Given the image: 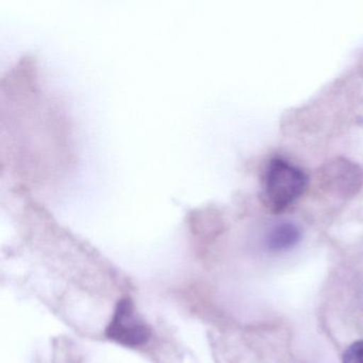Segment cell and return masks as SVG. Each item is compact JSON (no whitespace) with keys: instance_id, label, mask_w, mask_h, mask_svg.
Returning a JSON list of instances; mask_svg holds the SVG:
<instances>
[{"instance_id":"1","label":"cell","mask_w":363,"mask_h":363,"mask_svg":"<svg viewBox=\"0 0 363 363\" xmlns=\"http://www.w3.org/2000/svg\"><path fill=\"white\" fill-rule=\"evenodd\" d=\"M307 184L303 169L284 159H274L263 178V203L269 211L280 213L305 193Z\"/></svg>"},{"instance_id":"2","label":"cell","mask_w":363,"mask_h":363,"mask_svg":"<svg viewBox=\"0 0 363 363\" xmlns=\"http://www.w3.org/2000/svg\"><path fill=\"white\" fill-rule=\"evenodd\" d=\"M106 335L120 345L138 347L148 341L150 328L135 311L133 301L124 298L118 301Z\"/></svg>"},{"instance_id":"3","label":"cell","mask_w":363,"mask_h":363,"mask_svg":"<svg viewBox=\"0 0 363 363\" xmlns=\"http://www.w3.org/2000/svg\"><path fill=\"white\" fill-rule=\"evenodd\" d=\"M326 182L330 189L342 194H352L361 184V172L358 167L348 161H337L331 163L325 172Z\"/></svg>"},{"instance_id":"4","label":"cell","mask_w":363,"mask_h":363,"mask_svg":"<svg viewBox=\"0 0 363 363\" xmlns=\"http://www.w3.org/2000/svg\"><path fill=\"white\" fill-rule=\"evenodd\" d=\"M301 230L292 223H281L269 231L267 246L272 252L291 250L301 241Z\"/></svg>"},{"instance_id":"5","label":"cell","mask_w":363,"mask_h":363,"mask_svg":"<svg viewBox=\"0 0 363 363\" xmlns=\"http://www.w3.org/2000/svg\"><path fill=\"white\" fill-rule=\"evenodd\" d=\"M343 363H363V340L354 342L346 350Z\"/></svg>"}]
</instances>
